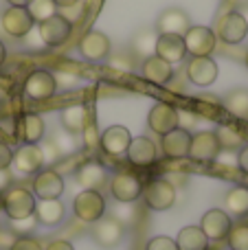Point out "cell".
I'll return each instance as SVG.
<instances>
[{"label": "cell", "instance_id": "7bdbcfd3", "mask_svg": "<svg viewBox=\"0 0 248 250\" xmlns=\"http://www.w3.org/2000/svg\"><path fill=\"white\" fill-rule=\"evenodd\" d=\"M13 178H11V171L9 169H0V193H4V191L11 187Z\"/></svg>", "mask_w": 248, "mask_h": 250}, {"label": "cell", "instance_id": "836d02e7", "mask_svg": "<svg viewBox=\"0 0 248 250\" xmlns=\"http://www.w3.org/2000/svg\"><path fill=\"white\" fill-rule=\"evenodd\" d=\"M227 242L231 250H248V224H244V222L233 224L227 235Z\"/></svg>", "mask_w": 248, "mask_h": 250}, {"label": "cell", "instance_id": "ac0fdd59", "mask_svg": "<svg viewBox=\"0 0 248 250\" xmlns=\"http://www.w3.org/2000/svg\"><path fill=\"white\" fill-rule=\"evenodd\" d=\"M92 237L101 248H114L123 239V224L117 217H101L92 224Z\"/></svg>", "mask_w": 248, "mask_h": 250}, {"label": "cell", "instance_id": "2e32d148", "mask_svg": "<svg viewBox=\"0 0 248 250\" xmlns=\"http://www.w3.org/2000/svg\"><path fill=\"white\" fill-rule=\"evenodd\" d=\"M132 143V134L123 125H110L99 134V145L108 156H125Z\"/></svg>", "mask_w": 248, "mask_h": 250}, {"label": "cell", "instance_id": "ab89813d", "mask_svg": "<svg viewBox=\"0 0 248 250\" xmlns=\"http://www.w3.org/2000/svg\"><path fill=\"white\" fill-rule=\"evenodd\" d=\"M18 237L20 235H16L11 229H0V250H9Z\"/></svg>", "mask_w": 248, "mask_h": 250}, {"label": "cell", "instance_id": "52a82bcc", "mask_svg": "<svg viewBox=\"0 0 248 250\" xmlns=\"http://www.w3.org/2000/svg\"><path fill=\"white\" fill-rule=\"evenodd\" d=\"M70 33H73V22H68L64 16H60V13H55L53 18H48V20L38 24L40 40H42L44 46H51V48L66 44Z\"/></svg>", "mask_w": 248, "mask_h": 250}, {"label": "cell", "instance_id": "5bb4252c", "mask_svg": "<svg viewBox=\"0 0 248 250\" xmlns=\"http://www.w3.org/2000/svg\"><path fill=\"white\" fill-rule=\"evenodd\" d=\"M231 226H233L231 215L227 211H222V208H211L200 220V229L209 242H222V239H227Z\"/></svg>", "mask_w": 248, "mask_h": 250}, {"label": "cell", "instance_id": "b9f144b4", "mask_svg": "<svg viewBox=\"0 0 248 250\" xmlns=\"http://www.w3.org/2000/svg\"><path fill=\"white\" fill-rule=\"evenodd\" d=\"M44 250H75V248H73V244L66 242V239H53V242L46 244Z\"/></svg>", "mask_w": 248, "mask_h": 250}, {"label": "cell", "instance_id": "f35d334b", "mask_svg": "<svg viewBox=\"0 0 248 250\" xmlns=\"http://www.w3.org/2000/svg\"><path fill=\"white\" fill-rule=\"evenodd\" d=\"M33 224H38V222H35V217H26V220H16V222H11V230L13 233H29L31 229H33Z\"/></svg>", "mask_w": 248, "mask_h": 250}, {"label": "cell", "instance_id": "3957f363", "mask_svg": "<svg viewBox=\"0 0 248 250\" xmlns=\"http://www.w3.org/2000/svg\"><path fill=\"white\" fill-rule=\"evenodd\" d=\"M141 195L152 211H167L176 202V187L167 178H154L143 187Z\"/></svg>", "mask_w": 248, "mask_h": 250}, {"label": "cell", "instance_id": "7dc6e473", "mask_svg": "<svg viewBox=\"0 0 248 250\" xmlns=\"http://www.w3.org/2000/svg\"><path fill=\"white\" fill-rule=\"evenodd\" d=\"M4 62H7V46H4V44L0 42V68H2Z\"/></svg>", "mask_w": 248, "mask_h": 250}, {"label": "cell", "instance_id": "7402d4cb", "mask_svg": "<svg viewBox=\"0 0 248 250\" xmlns=\"http://www.w3.org/2000/svg\"><path fill=\"white\" fill-rule=\"evenodd\" d=\"M191 26L189 22V16L185 9H178V7H169L158 16L156 20V31L158 35L161 33H171V35H185L187 29Z\"/></svg>", "mask_w": 248, "mask_h": 250}, {"label": "cell", "instance_id": "603a6c76", "mask_svg": "<svg viewBox=\"0 0 248 250\" xmlns=\"http://www.w3.org/2000/svg\"><path fill=\"white\" fill-rule=\"evenodd\" d=\"M44 132H46V125H44V119L40 114H24L16 123V136L24 145H40Z\"/></svg>", "mask_w": 248, "mask_h": 250}, {"label": "cell", "instance_id": "9c48e42d", "mask_svg": "<svg viewBox=\"0 0 248 250\" xmlns=\"http://www.w3.org/2000/svg\"><path fill=\"white\" fill-rule=\"evenodd\" d=\"M0 24H2L4 33H9L11 38H18V40H24L26 35L35 29V22H33V18L29 16L26 7L4 9L2 16H0Z\"/></svg>", "mask_w": 248, "mask_h": 250}, {"label": "cell", "instance_id": "ee69618b", "mask_svg": "<svg viewBox=\"0 0 248 250\" xmlns=\"http://www.w3.org/2000/svg\"><path fill=\"white\" fill-rule=\"evenodd\" d=\"M237 167L242 169V171L248 176V145H244L240 149V154H237Z\"/></svg>", "mask_w": 248, "mask_h": 250}, {"label": "cell", "instance_id": "f1b7e54d", "mask_svg": "<svg viewBox=\"0 0 248 250\" xmlns=\"http://www.w3.org/2000/svg\"><path fill=\"white\" fill-rule=\"evenodd\" d=\"M224 207L231 217L248 215V187H233L224 198Z\"/></svg>", "mask_w": 248, "mask_h": 250}, {"label": "cell", "instance_id": "8fae6325", "mask_svg": "<svg viewBox=\"0 0 248 250\" xmlns=\"http://www.w3.org/2000/svg\"><path fill=\"white\" fill-rule=\"evenodd\" d=\"M222 151L213 129H202V132L191 134V147H189V158L198 160V163H209L215 160Z\"/></svg>", "mask_w": 248, "mask_h": 250}, {"label": "cell", "instance_id": "5b68a950", "mask_svg": "<svg viewBox=\"0 0 248 250\" xmlns=\"http://www.w3.org/2000/svg\"><path fill=\"white\" fill-rule=\"evenodd\" d=\"M110 193H112V198L117 200V202L132 204L143 193V182L132 171H117L110 178Z\"/></svg>", "mask_w": 248, "mask_h": 250}, {"label": "cell", "instance_id": "d6986e66", "mask_svg": "<svg viewBox=\"0 0 248 250\" xmlns=\"http://www.w3.org/2000/svg\"><path fill=\"white\" fill-rule=\"evenodd\" d=\"M154 55H158L161 60H165L167 64H180L187 57V48H185L183 35H171V33H161L156 40V51Z\"/></svg>", "mask_w": 248, "mask_h": 250}, {"label": "cell", "instance_id": "cb8c5ba5", "mask_svg": "<svg viewBox=\"0 0 248 250\" xmlns=\"http://www.w3.org/2000/svg\"><path fill=\"white\" fill-rule=\"evenodd\" d=\"M141 73H143V79H147L149 83L165 86V83H169L171 77H174V66L167 64V62L161 60L158 55H152V57H147V60H143Z\"/></svg>", "mask_w": 248, "mask_h": 250}, {"label": "cell", "instance_id": "ffe728a7", "mask_svg": "<svg viewBox=\"0 0 248 250\" xmlns=\"http://www.w3.org/2000/svg\"><path fill=\"white\" fill-rule=\"evenodd\" d=\"M189 147H191V132L185 127H176L163 134L161 149L167 158H189Z\"/></svg>", "mask_w": 248, "mask_h": 250}, {"label": "cell", "instance_id": "d590c367", "mask_svg": "<svg viewBox=\"0 0 248 250\" xmlns=\"http://www.w3.org/2000/svg\"><path fill=\"white\" fill-rule=\"evenodd\" d=\"M145 250H178V246H176V239L167 237V235H158V237L149 239Z\"/></svg>", "mask_w": 248, "mask_h": 250}, {"label": "cell", "instance_id": "4316f807", "mask_svg": "<svg viewBox=\"0 0 248 250\" xmlns=\"http://www.w3.org/2000/svg\"><path fill=\"white\" fill-rule=\"evenodd\" d=\"M64 215H66V207L60 202V200H40V202H35L33 217L38 224L57 226V224H62Z\"/></svg>", "mask_w": 248, "mask_h": 250}, {"label": "cell", "instance_id": "e0dca14e", "mask_svg": "<svg viewBox=\"0 0 248 250\" xmlns=\"http://www.w3.org/2000/svg\"><path fill=\"white\" fill-rule=\"evenodd\" d=\"M218 64L211 57H191L187 62V77L193 86L207 88L218 79Z\"/></svg>", "mask_w": 248, "mask_h": 250}, {"label": "cell", "instance_id": "277c9868", "mask_svg": "<svg viewBox=\"0 0 248 250\" xmlns=\"http://www.w3.org/2000/svg\"><path fill=\"white\" fill-rule=\"evenodd\" d=\"M183 40L187 55L191 57H211V53L218 46V35L209 26H189Z\"/></svg>", "mask_w": 248, "mask_h": 250}, {"label": "cell", "instance_id": "f6af8a7d", "mask_svg": "<svg viewBox=\"0 0 248 250\" xmlns=\"http://www.w3.org/2000/svg\"><path fill=\"white\" fill-rule=\"evenodd\" d=\"M53 2H55L57 9H66V7H73V4L82 2V0H53Z\"/></svg>", "mask_w": 248, "mask_h": 250}, {"label": "cell", "instance_id": "9a60e30c", "mask_svg": "<svg viewBox=\"0 0 248 250\" xmlns=\"http://www.w3.org/2000/svg\"><path fill=\"white\" fill-rule=\"evenodd\" d=\"M147 127L156 134H167L171 129L180 127V112L171 104H156L147 114Z\"/></svg>", "mask_w": 248, "mask_h": 250}, {"label": "cell", "instance_id": "e575fe53", "mask_svg": "<svg viewBox=\"0 0 248 250\" xmlns=\"http://www.w3.org/2000/svg\"><path fill=\"white\" fill-rule=\"evenodd\" d=\"M108 64H110V68L121 70V73H130L132 68H136V62H134V55H132V53H117V55H110Z\"/></svg>", "mask_w": 248, "mask_h": 250}, {"label": "cell", "instance_id": "d4e9b609", "mask_svg": "<svg viewBox=\"0 0 248 250\" xmlns=\"http://www.w3.org/2000/svg\"><path fill=\"white\" fill-rule=\"evenodd\" d=\"M75 178H77V182L82 185V189L99 191L101 187L105 185V180H108V173H105L103 165L95 163V160H88V163H83L77 167Z\"/></svg>", "mask_w": 248, "mask_h": 250}, {"label": "cell", "instance_id": "7c38bea8", "mask_svg": "<svg viewBox=\"0 0 248 250\" xmlns=\"http://www.w3.org/2000/svg\"><path fill=\"white\" fill-rule=\"evenodd\" d=\"M24 92L33 101H46L51 97H55L57 92L55 75L48 73V70H33V73H29V77L24 79Z\"/></svg>", "mask_w": 248, "mask_h": 250}, {"label": "cell", "instance_id": "1f68e13d", "mask_svg": "<svg viewBox=\"0 0 248 250\" xmlns=\"http://www.w3.org/2000/svg\"><path fill=\"white\" fill-rule=\"evenodd\" d=\"M156 40H158L156 31H141V33H136L134 42H132V55L143 57V60L152 57L154 51H156Z\"/></svg>", "mask_w": 248, "mask_h": 250}, {"label": "cell", "instance_id": "c3c4849f", "mask_svg": "<svg viewBox=\"0 0 248 250\" xmlns=\"http://www.w3.org/2000/svg\"><path fill=\"white\" fill-rule=\"evenodd\" d=\"M244 64H246V68H248V51H246V57H244Z\"/></svg>", "mask_w": 248, "mask_h": 250}, {"label": "cell", "instance_id": "83f0119b", "mask_svg": "<svg viewBox=\"0 0 248 250\" xmlns=\"http://www.w3.org/2000/svg\"><path fill=\"white\" fill-rule=\"evenodd\" d=\"M176 246H178V250H207L209 239L202 233L200 226H185V229L178 230Z\"/></svg>", "mask_w": 248, "mask_h": 250}, {"label": "cell", "instance_id": "30bf717a", "mask_svg": "<svg viewBox=\"0 0 248 250\" xmlns=\"http://www.w3.org/2000/svg\"><path fill=\"white\" fill-rule=\"evenodd\" d=\"M44 163H46V156L40 145H22L18 151H13L11 160L13 169L22 176H35L44 169Z\"/></svg>", "mask_w": 248, "mask_h": 250}, {"label": "cell", "instance_id": "8d00e7d4", "mask_svg": "<svg viewBox=\"0 0 248 250\" xmlns=\"http://www.w3.org/2000/svg\"><path fill=\"white\" fill-rule=\"evenodd\" d=\"M9 250H44V246L35 237H31V235H20Z\"/></svg>", "mask_w": 248, "mask_h": 250}, {"label": "cell", "instance_id": "8992f818", "mask_svg": "<svg viewBox=\"0 0 248 250\" xmlns=\"http://www.w3.org/2000/svg\"><path fill=\"white\" fill-rule=\"evenodd\" d=\"M215 35L222 40L224 44H242L248 35V20L244 13L240 11H228L224 13L218 20V29H215Z\"/></svg>", "mask_w": 248, "mask_h": 250}, {"label": "cell", "instance_id": "4dcf8cb0", "mask_svg": "<svg viewBox=\"0 0 248 250\" xmlns=\"http://www.w3.org/2000/svg\"><path fill=\"white\" fill-rule=\"evenodd\" d=\"M215 136H218L220 147L227 151H235V149L244 147V136H242V132L235 125H227V123L220 125V127L215 129Z\"/></svg>", "mask_w": 248, "mask_h": 250}, {"label": "cell", "instance_id": "44dd1931", "mask_svg": "<svg viewBox=\"0 0 248 250\" xmlns=\"http://www.w3.org/2000/svg\"><path fill=\"white\" fill-rule=\"evenodd\" d=\"M125 156L134 167H149V165H154L158 158L156 143L147 136H136V138H132Z\"/></svg>", "mask_w": 248, "mask_h": 250}, {"label": "cell", "instance_id": "f546056e", "mask_svg": "<svg viewBox=\"0 0 248 250\" xmlns=\"http://www.w3.org/2000/svg\"><path fill=\"white\" fill-rule=\"evenodd\" d=\"M224 108L237 119H248V90L235 88L224 97Z\"/></svg>", "mask_w": 248, "mask_h": 250}, {"label": "cell", "instance_id": "bcb514c9", "mask_svg": "<svg viewBox=\"0 0 248 250\" xmlns=\"http://www.w3.org/2000/svg\"><path fill=\"white\" fill-rule=\"evenodd\" d=\"M7 2H9V7H26L31 0H7Z\"/></svg>", "mask_w": 248, "mask_h": 250}, {"label": "cell", "instance_id": "ba28073f", "mask_svg": "<svg viewBox=\"0 0 248 250\" xmlns=\"http://www.w3.org/2000/svg\"><path fill=\"white\" fill-rule=\"evenodd\" d=\"M31 193L38 200H60L64 193V178L55 169H42L35 173L33 185H31Z\"/></svg>", "mask_w": 248, "mask_h": 250}, {"label": "cell", "instance_id": "6da1fadb", "mask_svg": "<svg viewBox=\"0 0 248 250\" xmlns=\"http://www.w3.org/2000/svg\"><path fill=\"white\" fill-rule=\"evenodd\" d=\"M2 211L11 222L33 217L35 195L24 187H9L2 193Z\"/></svg>", "mask_w": 248, "mask_h": 250}, {"label": "cell", "instance_id": "d6a6232c", "mask_svg": "<svg viewBox=\"0 0 248 250\" xmlns=\"http://www.w3.org/2000/svg\"><path fill=\"white\" fill-rule=\"evenodd\" d=\"M26 11H29V16L33 18V22H44L48 20V18H53L57 13V7L53 0H31L29 4H26Z\"/></svg>", "mask_w": 248, "mask_h": 250}, {"label": "cell", "instance_id": "7a4b0ae2", "mask_svg": "<svg viewBox=\"0 0 248 250\" xmlns=\"http://www.w3.org/2000/svg\"><path fill=\"white\" fill-rule=\"evenodd\" d=\"M73 213L77 220L86 222V224H95L105 215V200L99 191L83 189L75 195L73 200Z\"/></svg>", "mask_w": 248, "mask_h": 250}, {"label": "cell", "instance_id": "74e56055", "mask_svg": "<svg viewBox=\"0 0 248 250\" xmlns=\"http://www.w3.org/2000/svg\"><path fill=\"white\" fill-rule=\"evenodd\" d=\"M82 134H83V143H86V147H95V145H99V134H97L95 121H88Z\"/></svg>", "mask_w": 248, "mask_h": 250}, {"label": "cell", "instance_id": "484cf974", "mask_svg": "<svg viewBox=\"0 0 248 250\" xmlns=\"http://www.w3.org/2000/svg\"><path fill=\"white\" fill-rule=\"evenodd\" d=\"M88 114H90V110H88L86 105H82V104H75V105H68V108H64L60 112L62 129H64V132H68L70 136H77V134H82L83 127H86V123L90 121V119H88Z\"/></svg>", "mask_w": 248, "mask_h": 250}, {"label": "cell", "instance_id": "60d3db41", "mask_svg": "<svg viewBox=\"0 0 248 250\" xmlns=\"http://www.w3.org/2000/svg\"><path fill=\"white\" fill-rule=\"evenodd\" d=\"M11 160H13V151L7 143L0 141V169H9L11 167Z\"/></svg>", "mask_w": 248, "mask_h": 250}, {"label": "cell", "instance_id": "4fadbf2b", "mask_svg": "<svg viewBox=\"0 0 248 250\" xmlns=\"http://www.w3.org/2000/svg\"><path fill=\"white\" fill-rule=\"evenodd\" d=\"M79 53L86 57L88 62H103L112 55V42L105 33L101 31H88L82 40H79Z\"/></svg>", "mask_w": 248, "mask_h": 250}]
</instances>
